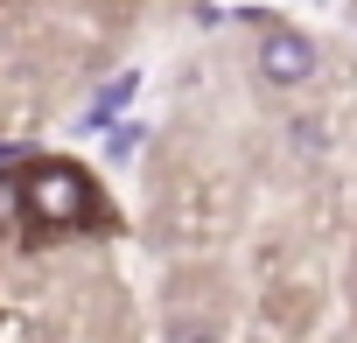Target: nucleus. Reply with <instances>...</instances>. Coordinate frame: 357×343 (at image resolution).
<instances>
[{
	"instance_id": "4",
	"label": "nucleus",
	"mask_w": 357,
	"mask_h": 343,
	"mask_svg": "<svg viewBox=\"0 0 357 343\" xmlns=\"http://www.w3.org/2000/svg\"><path fill=\"white\" fill-rule=\"evenodd\" d=\"M294 147H301V154H322V147H329V140H322V119H294Z\"/></svg>"
},
{
	"instance_id": "2",
	"label": "nucleus",
	"mask_w": 357,
	"mask_h": 343,
	"mask_svg": "<svg viewBox=\"0 0 357 343\" xmlns=\"http://www.w3.org/2000/svg\"><path fill=\"white\" fill-rule=\"evenodd\" d=\"M29 211L36 218H50V224H84L91 218V183L77 176V168H36L29 176Z\"/></svg>"
},
{
	"instance_id": "5",
	"label": "nucleus",
	"mask_w": 357,
	"mask_h": 343,
	"mask_svg": "<svg viewBox=\"0 0 357 343\" xmlns=\"http://www.w3.org/2000/svg\"><path fill=\"white\" fill-rule=\"evenodd\" d=\"M140 147V119H119V133H112V161H126Z\"/></svg>"
},
{
	"instance_id": "1",
	"label": "nucleus",
	"mask_w": 357,
	"mask_h": 343,
	"mask_svg": "<svg viewBox=\"0 0 357 343\" xmlns=\"http://www.w3.org/2000/svg\"><path fill=\"white\" fill-rule=\"evenodd\" d=\"M315 43L301 36V29H287V22H266L259 29V77L266 84H280V91H294V84H308L315 77Z\"/></svg>"
},
{
	"instance_id": "3",
	"label": "nucleus",
	"mask_w": 357,
	"mask_h": 343,
	"mask_svg": "<svg viewBox=\"0 0 357 343\" xmlns=\"http://www.w3.org/2000/svg\"><path fill=\"white\" fill-rule=\"evenodd\" d=\"M133 91H140V70H119V77H112V84H105L98 98H91V112H84V126H98V133H105V126L119 119V105H126Z\"/></svg>"
}]
</instances>
